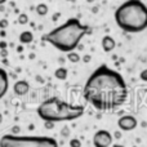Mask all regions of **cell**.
<instances>
[{
    "label": "cell",
    "mask_w": 147,
    "mask_h": 147,
    "mask_svg": "<svg viewBox=\"0 0 147 147\" xmlns=\"http://www.w3.org/2000/svg\"><path fill=\"white\" fill-rule=\"evenodd\" d=\"M17 22L20 23V25H26V23H28V16L26 14V13H20V16H18V18H17Z\"/></svg>",
    "instance_id": "obj_15"
},
{
    "label": "cell",
    "mask_w": 147,
    "mask_h": 147,
    "mask_svg": "<svg viewBox=\"0 0 147 147\" xmlns=\"http://www.w3.org/2000/svg\"><path fill=\"white\" fill-rule=\"evenodd\" d=\"M1 56L3 57H7V51H5V49H1Z\"/></svg>",
    "instance_id": "obj_25"
},
{
    "label": "cell",
    "mask_w": 147,
    "mask_h": 147,
    "mask_svg": "<svg viewBox=\"0 0 147 147\" xmlns=\"http://www.w3.org/2000/svg\"><path fill=\"white\" fill-rule=\"evenodd\" d=\"M114 136L106 129H99L93 136V146L94 147H110L112 146Z\"/></svg>",
    "instance_id": "obj_6"
},
{
    "label": "cell",
    "mask_w": 147,
    "mask_h": 147,
    "mask_svg": "<svg viewBox=\"0 0 147 147\" xmlns=\"http://www.w3.org/2000/svg\"><path fill=\"white\" fill-rule=\"evenodd\" d=\"M0 36H3V38H4V36H5V30H1V31H0Z\"/></svg>",
    "instance_id": "obj_26"
},
{
    "label": "cell",
    "mask_w": 147,
    "mask_h": 147,
    "mask_svg": "<svg viewBox=\"0 0 147 147\" xmlns=\"http://www.w3.org/2000/svg\"><path fill=\"white\" fill-rule=\"evenodd\" d=\"M90 34V27L83 25L79 18H69L63 25L53 28L43 35L41 40L51 44L56 49L63 53L75 51L85 35Z\"/></svg>",
    "instance_id": "obj_2"
},
{
    "label": "cell",
    "mask_w": 147,
    "mask_h": 147,
    "mask_svg": "<svg viewBox=\"0 0 147 147\" xmlns=\"http://www.w3.org/2000/svg\"><path fill=\"white\" fill-rule=\"evenodd\" d=\"M1 123H3V115L0 114V125H1Z\"/></svg>",
    "instance_id": "obj_29"
},
{
    "label": "cell",
    "mask_w": 147,
    "mask_h": 147,
    "mask_svg": "<svg viewBox=\"0 0 147 147\" xmlns=\"http://www.w3.org/2000/svg\"><path fill=\"white\" fill-rule=\"evenodd\" d=\"M140 79H141L142 81H146V83H147V69H145V70H142V71H141Z\"/></svg>",
    "instance_id": "obj_17"
},
{
    "label": "cell",
    "mask_w": 147,
    "mask_h": 147,
    "mask_svg": "<svg viewBox=\"0 0 147 147\" xmlns=\"http://www.w3.org/2000/svg\"><path fill=\"white\" fill-rule=\"evenodd\" d=\"M0 147H58V142L52 137L5 134L0 138Z\"/></svg>",
    "instance_id": "obj_5"
},
{
    "label": "cell",
    "mask_w": 147,
    "mask_h": 147,
    "mask_svg": "<svg viewBox=\"0 0 147 147\" xmlns=\"http://www.w3.org/2000/svg\"><path fill=\"white\" fill-rule=\"evenodd\" d=\"M114 18L124 32H142L147 28V5L142 0H127L117 7Z\"/></svg>",
    "instance_id": "obj_3"
},
{
    "label": "cell",
    "mask_w": 147,
    "mask_h": 147,
    "mask_svg": "<svg viewBox=\"0 0 147 147\" xmlns=\"http://www.w3.org/2000/svg\"><path fill=\"white\" fill-rule=\"evenodd\" d=\"M85 109L81 105H72L58 97H52L43 101L36 109V114L43 121L62 123L72 121L81 117Z\"/></svg>",
    "instance_id": "obj_4"
},
{
    "label": "cell",
    "mask_w": 147,
    "mask_h": 147,
    "mask_svg": "<svg viewBox=\"0 0 147 147\" xmlns=\"http://www.w3.org/2000/svg\"><path fill=\"white\" fill-rule=\"evenodd\" d=\"M35 12L38 13L39 16H47V14H48V12H49V8H48V5H47V4L40 3V4L36 5Z\"/></svg>",
    "instance_id": "obj_14"
},
{
    "label": "cell",
    "mask_w": 147,
    "mask_h": 147,
    "mask_svg": "<svg viewBox=\"0 0 147 147\" xmlns=\"http://www.w3.org/2000/svg\"><path fill=\"white\" fill-rule=\"evenodd\" d=\"M98 12V8H93V13H97Z\"/></svg>",
    "instance_id": "obj_30"
},
{
    "label": "cell",
    "mask_w": 147,
    "mask_h": 147,
    "mask_svg": "<svg viewBox=\"0 0 147 147\" xmlns=\"http://www.w3.org/2000/svg\"><path fill=\"white\" fill-rule=\"evenodd\" d=\"M20 132H21L20 125H14V127L12 128V133H10V134H13V136H18V134H20Z\"/></svg>",
    "instance_id": "obj_18"
},
{
    "label": "cell",
    "mask_w": 147,
    "mask_h": 147,
    "mask_svg": "<svg viewBox=\"0 0 147 147\" xmlns=\"http://www.w3.org/2000/svg\"><path fill=\"white\" fill-rule=\"evenodd\" d=\"M7 3V0H0V5H4Z\"/></svg>",
    "instance_id": "obj_28"
},
{
    "label": "cell",
    "mask_w": 147,
    "mask_h": 147,
    "mask_svg": "<svg viewBox=\"0 0 147 147\" xmlns=\"http://www.w3.org/2000/svg\"><path fill=\"white\" fill-rule=\"evenodd\" d=\"M111 147H125V146H123V145H117V143H116V145H112Z\"/></svg>",
    "instance_id": "obj_27"
},
{
    "label": "cell",
    "mask_w": 147,
    "mask_h": 147,
    "mask_svg": "<svg viewBox=\"0 0 147 147\" xmlns=\"http://www.w3.org/2000/svg\"><path fill=\"white\" fill-rule=\"evenodd\" d=\"M67 1H75V0H67Z\"/></svg>",
    "instance_id": "obj_32"
},
{
    "label": "cell",
    "mask_w": 147,
    "mask_h": 147,
    "mask_svg": "<svg viewBox=\"0 0 147 147\" xmlns=\"http://www.w3.org/2000/svg\"><path fill=\"white\" fill-rule=\"evenodd\" d=\"M66 57H67V59H69V61L71 62V63H79V62L81 61L80 54H79L78 52H75V51L69 52V53L66 54Z\"/></svg>",
    "instance_id": "obj_13"
},
{
    "label": "cell",
    "mask_w": 147,
    "mask_h": 147,
    "mask_svg": "<svg viewBox=\"0 0 147 147\" xmlns=\"http://www.w3.org/2000/svg\"><path fill=\"white\" fill-rule=\"evenodd\" d=\"M70 147H81V141L78 140V138H72L70 140Z\"/></svg>",
    "instance_id": "obj_16"
},
{
    "label": "cell",
    "mask_w": 147,
    "mask_h": 147,
    "mask_svg": "<svg viewBox=\"0 0 147 147\" xmlns=\"http://www.w3.org/2000/svg\"><path fill=\"white\" fill-rule=\"evenodd\" d=\"M101 45H102V49H103L106 53H110L112 52L115 48H116V41L112 36L110 35H105L101 40Z\"/></svg>",
    "instance_id": "obj_10"
},
{
    "label": "cell",
    "mask_w": 147,
    "mask_h": 147,
    "mask_svg": "<svg viewBox=\"0 0 147 147\" xmlns=\"http://www.w3.org/2000/svg\"><path fill=\"white\" fill-rule=\"evenodd\" d=\"M13 92L17 96H26L30 92V84L26 80H17L13 85Z\"/></svg>",
    "instance_id": "obj_9"
},
{
    "label": "cell",
    "mask_w": 147,
    "mask_h": 147,
    "mask_svg": "<svg viewBox=\"0 0 147 147\" xmlns=\"http://www.w3.org/2000/svg\"><path fill=\"white\" fill-rule=\"evenodd\" d=\"M8 25H9V23H8V21L5 20V18L0 20V28H1V30H5V28L8 27Z\"/></svg>",
    "instance_id": "obj_19"
},
{
    "label": "cell",
    "mask_w": 147,
    "mask_h": 147,
    "mask_svg": "<svg viewBox=\"0 0 147 147\" xmlns=\"http://www.w3.org/2000/svg\"><path fill=\"white\" fill-rule=\"evenodd\" d=\"M45 123V128L47 129H52L54 127V123H51V121H44Z\"/></svg>",
    "instance_id": "obj_22"
},
{
    "label": "cell",
    "mask_w": 147,
    "mask_h": 147,
    "mask_svg": "<svg viewBox=\"0 0 147 147\" xmlns=\"http://www.w3.org/2000/svg\"><path fill=\"white\" fill-rule=\"evenodd\" d=\"M138 125V120L136 119L133 115H123L121 117H119L117 120V127L123 132H130L134 130Z\"/></svg>",
    "instance_id": "obj_7"
},
{
    "label": "cell",
    "mask_w": 147,
    "mask_h": 147,
    "mask_svg": "<svg viewBox=\"0 0 147 147\" xmlns=\"http://www.w3.org/2000/svg\"><path fill=\"white\" fill-rule=\"evenodd\" d=\"M93 1H96V0H86V3H93Z\"/></svg>",
    "instance_id": "obj_31"
},
{
    "label": "cell",
    "mask_w": 147,
    "mask_h": 147,
    "mask_svg": "<svg viewBox=\"0 0 147 147\" xmlns=\"http://www.w3.org/2000/svg\"><path fill=\"white\" fill-rule=\"evenodd\" d=\"M54 76H56V79H58V80H66L67 76H69V71H67V69H65V67H58V69L54 71Z\"/></svg>",
    "instance_id": "obj_12"
},
{
    "label": "cell",
    "mask_w": 147,
    "mask_h": 147,
    "mask_svg": "<svg viewBox=\"0 0 147 147\" xmlns=\"http://www.w3.org/2000/svg\"><path fill=\"white\" fill-rule=\"evenodd\" d=\"M8 88H9V78H8V72L4 69L0 67V99L4 98L7 94Z\"/></svg>",
    "instance_id": "obj_8"
},
{
    "label": "cell",
    "mask_w": 147,
    "mask_h": 147,
    "mask_svg": "<svg viewBox=\"0 0 147 147\" xmlns=\"http://www.w3.org/2000/svg\"><path fill=\"white\" fill-rule=\"evenodd\" d=\"M121 137V133L120 132H115V138H120Z\"/></svg>",
    "instance_id": "obj_24"
},
{
    "label": "cell",
    "mask_w": 147,
    "mask_h": 147,
    "mask_svg": "<svg viewBox=\"0 0 147 147\" xmlns=\"http://www.w3.org/2000/svg\"><path fill=\"white\" fill-rule=\"evenodd\" d=\"M34 40V34L31 31L26 30L20 34V43L21 44H30Z\"/></svg>",
    "instance_id": "obj_11"
},
{
    "label": "cell",
    "mask_w": 147,
    "mask_h": 147,
    "mask_svg": "<svg viewBox=\"0 0 147 147\" xmlns=\"http://www.w3.org/2000/svg\"><path fill=\"white\" fill-rule=\"evenodd\" d=\"M90 59H92V57L89 56V54H85V56L83 57V61L85 62V63H89V62H90Z\"/></svg>",
    "instance_id": "obj_21"
},
{
    "label": "cell",
    "mask_w": 147,
    "mask_h": 147,
    "mask_svg": "<svg viewBox=\"0 0 147 147\" xmlns=\"http://www.w3.org/2000/svg\"><path fill=\"white\" fill-rule=\"evenodd\" d=\"M129 89L124 78L107 65L98 66L84 84L83 97L98 111H112L127 102Z\"/></svg>",
    "instance_id": "obj_1"
},
{
    "label": "cell",
    "mask_w": 147,
    "mask_h": 147,
    "mask_svg": "<svg viewBox=\"0 0 147 147\" xmlns=\"http://www.w3.org/2000/svg\"><path fill=\"white\" fill-rule=\"evenodd\" d=\"M61 133H62V136H63V137H67V136L70 134V130H69V128H63Z\"/></svg>",
    "instance_id": "obj_20"
},
{
    "label": "cell",
    "mask_w": 147,
    "mask_h": 147,
    "mask_svg": "<svg viewBox=\"0 0 147 147\" xmlns=\"http://www.w3.org/2000/svg\"><path fill=\"white\" fill-rule=\"evenodd\" d=\"M0 49H7V41L4 40L0 41Z\"/></svg>",
    "instance_id": "obj_23"
}]
</instances>
